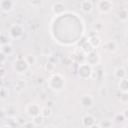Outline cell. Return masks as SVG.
Segmentation results:
<instances>
[{
	"instance_id": "1",
	"label": "cell",
	"mask_w": 128,
	"mask_h": 128,
	"mask_svg": "<svg viewBox=\"0 0 128 128\" xmlns=\"http://www.w3.org/2000/svg\"><path fill=\"white\" fill-rule=\"evenodd\" d=\"M65 85L64 78L60 74H54L49 81V86L54 91H61Z\"/></svg>"
},
{
	"instance_id": "2",
	"label": "cell",
	"mask_w": 128,
	"mask_h": 128,
	"mask_svg": "<svg viewBox=\"0 0 128 128\" xmlns=\"http://www.w3.org/2000/svg\"><path fill=\"white\" fill-rule=\"evenodd\" d=\"M91 74H92V66H90V65L87 64V63H82V64L79 66L78 75H79L81 78H83V79L90 78V77H91Z\"/></svg>"
},
{
	"instance_id": "3",
	"label": "cell",
	"mask_w": 128,
	"mask_h": 128,
	"mask_svg": "<svg viewBox=\"0 0 128 128\" xmlns=\"http://www.w3.org/2000/svg\"><path fill=\"white\" fill-rule=\"evenodd\" d=\"M13 67H14V69H15V71L17 73L22 74V73H25L29 69L30 66L27 64V62L25 61V59L22 58V59H17L14 62V66Z\"/></svg>"
},
{
	"instance_id": "4",
	"label": "cell",
	"mask_w": 128,
	"mask_h": 128,
	"mask_svg": "<svg viewBox=\"0 0 128 128\" xmlns=\"http://www.w3.org/2000/svg\"><path fill=\"white\" fill-rule=\"evenodd\" d=\"M97 7L99 12L101 13H108L113 8V3L109 0H101L97 2Z\"/></svg>"
},
{
	"instance_id": "5",
	"label": "cell",
	"mask_w": 128,
	"mask_h": 128,
	"mask_svg": "<svg viewBox=\"0 0 128 128\" xmlns=\"http://www.w3.org/2000/svg\"><path fill=\"white\" fill-rule=\"evenodd\" d=\"M40 107L38 104L36 103H29L27 106H26V112L29 116L31 117H35L37 115L40 114Z\"/></svg>"
},
{
	"instance_id": "6",
	"label": "cell",
	"mask_w": 128,
	"mask_h": 128,
	"mask_svg": "<svg viewBox=\"0 0 128 128\" xmlns=\"http://www.w3.org/2000/svg\"><path fill=\"white\" fill-rule=\"evenodd\" d=\"M86 60H87V64H89L90 66L92 65H97L99 63V60H100V57H99V54L95 51H92L90 53L87 54V57H86Z\"/></svg>"
},
{
	"instance_id": "7",
	"label": "cell",
	"mask_w": 128,
	"mask_h": 128,
	"mask_svg": "<svg viewBox=\"0 0 128 128\" xmlns=\"http://www.w3.org/2000/svg\"><path fill=\"white\" fill-rule=\"evenodd\" d=\"M10 34L14 38H19L23 34V28L19 24H14L10 29Z\"/></svg>"
},
{
	"instance_id": "8",
	"label": "cell",
	"mask_w": 128,
	"mask_h": 128,
	"mask_svg": "<svg viewBox=\"0 0 128 128\" xmlns=\"http://www.w3.org/2000/svg\"><path fill=\"white\" fill-rule=\"evenodd\" d=\"M14 5H15V2L14 1H11V0H3V1H0V9L3 10L4 12H9V11L13 10Z\"/></svg>"
},
{
	"instance_id": "9",
	"label": "cell",
	"mask_w": 128,
	"mask_h": 128,
	"mask_svg": "<svg viewBox=\"0 0 128 128\" xmlns=\"http://www.w3.org/2000/svg\"><path fill=\"white\" fill-rule=\"evenodd\" d=\"M93 102H94V98L91 95H83L80 98V103L85 108H90L93 105Z\"/></svg>"
},
{
	"instance_id": "10",
	"label": "cell",
	"mask_w": 128,
	"mask_h": 128,
	"mask_svg": "<svg viewBox=\"0 0 128 128\" xmlns=\"http://www.w3.org/2000/svg\"><path fill=\"white\" fill-rule=\"evenodd\" d=\"M80 7H81V10L83 12L90 13L92 11V8H93V3L89 0H84V1L80 2Z\"/></svg>"
},
{
	"instance_id": "11",
	"label": "cell",
	"mask_w": 128,
	"mask_h": 128,
	"mask_svg": "<svg viewBox=\"0 0 128 128\" xmlns=\"http://www.w3.org/2000/svg\"><path fill=\"white\" fill-rule=\"evenodd\" d=\"M52 11L56 15H59V14L63 13L64 12V4H63V2L58 1V2L54 3L53 6H52Z\"/></svg>"
},
{
	"instance_id": "12",
	"label": "cell",
	"mask_w": 128,
	"mask_h": 128,
	"mask_svg": "<svg viewBox=\"0 0 128 128\" xmlns=\"http://www.w3.org/2000/svg\"><path fill=\"white\" fill-rule=\"evenodd\" d=\"M103 49H104L105 51L110 52V53L115 52V51L117 50V44H116L115 41H108V42H106V43L103 45Z\"/></svg>"
},
{
	"instance_id": "13",
	"label": "cell",
	"mask_w": 128,
	"mask_h": 128,
	"mask_svg": "<svg viewBox=\"0 0 128 128\" xmlns=\"http://www.w3.org/2000/svg\"><path fill=\"white\" fill-rule=\"evenodd\" d=\"M82 123H83V125L85 126V127H90V126H92L93 124H95V118L92 116V115H90V114H88V115H85L83 118H82Z\"/></svg>"
},
{
	"instance_id": "14",
	"label": "cell",
	"mask_w": 128,
	"mask_h": 128,
	"mask_svg": "<svg viewBox=\"0 0 128 128\" xmlns=\"http://www.w3.org/2000/svg\"><path fill=\"white\" fill-rule=\"evenodd\" d=\"M88 42H89V44H90V45L93 47V49H94V48H97V47L100 45L101 40H100V38H99L98 36L95 35V36H90Z\"/></svg>"
},
{
	"instance_id": "15",
	"label": "cell",
	"mask_w": 128,
	"mask_h": 128,
	"mask_svg": "<svg viewBox=\"0 0 128 128\" xmlns=\"http://www.w3.org/2000/svg\"><path fill=\"white\" fill-rule=\"evenodd\" d=\"M114 76H115L116 78L120 79V80L126 78V70H125V68H123V67L117 68V69L115 70V72H114Z\"/></svg>"
},
{
	"instance_id": "16",
	"label": "cell",
	"mask_w": 128,
	"mask_h": 128,
	"mask_svg": "<svg viewBox=\"0 0 128 128\" xmlns=\"http://www.w3.org/2000/svg\"><path fill=\"white\" fill-rule=\"evenodd\" d=\"M52 114V110L50 107L48 106H45V107H42L41 110H40V115L43 117V118H49Z\"/></svg>"
},
{
	"instance_id": "17",
	"label": "cell",
	"mask_w": 128,
	"mask_h": 128,
	"mask_svg": "<svg viewBox=\"0 0 128 128\" xmlns=\"http://www.w3.org/2000/svg\"><path fill=\"white\" fill-rule=\"evenodd\" d=\"M119 88L121 89L122 92H127L128 90V81H127V78H124V79H121L120 82H119Z\"/></svg>"
},
{
	"instance_id": "18",
	"label": "cell",
	"mask_w": 128,
	"mask_h": 128,
	"mask_svg": "<svg viewBox=\"0 0 128 128\" xmlns=\"http://www.w3.org/2000/svg\"><path fill=\"white\" fill-rule=\"evenodd\" d=\"M32 122L34 123V125H35V126H40V125H42V124H43V122H44V118L39 114V115H37V116L33 117Z\"/></svg>"
},
{
	"instance_id": "19",
	"label": "cell",
	"mask_w": 128,
	"mask_h": 128,
	"mask_svg": "<svg viewBox=\"0 0 128 128\" xmlns=\"http://www.w3.org/2000/svg\"><path fill=\"white\" fill-rule=\"evenodd\" d=\"M98 125H99L100 128H111L112 127V121L109 120V119H104Z\"/></svg>"
},
{
	"instance_id": "20",
	"label": "cell",
	"mask_w": 128,
	"mask_h": 128,
	"mask_svg": "<svg viewBox=\"0 0 128 128\" xmlns=\"http://www.w3.org/2000/svg\"><path fill=\"white\" fill-rule=\"evenodd\" d=\"M25 61L27 62V64L29 65V66H31V65H34L35 63H36V57L34 56V55H31V54H29V55H27L25 58Z\"/></svg>"
},
{
	"instance_id": "21",
	"label": "cell",
	"mask_w": 128,
	"mask_h": 128,
	"mask_svg": "<svg viewBox=\"0 0 128 128\" xmlns=\"http://www.w3.org/2000/svg\"><path fill=\"white\" fill-rule=\"evenodd\" d=\"M127 16H128L127 10H126V9H120V11L118 12V17L120 18V20L126 21V20H127Z\"/></svg>"
},
{
	"instance_id": "22",
	"label": "cell",
	"mask_w": 128,
	"mask_h": 128,
	"mask_svg": "<svg viewBox=\"0 0 128 128\" xmlns=\"http://www.w3.org/2000/svg\"><path fill=\"white\" fill-rule=\"evenodd\" d=\"M8 94H9L8 89H6V88H0V99L5 100L8 97Z\"/></svg>"
},
{
	"instance_id": "23",
	"label": "cell",
	"mask_w": 128,
	"mask_h": 128,
	"mask_svg": "<svg viewBox=\"0 0 128 128\" xmlns=\"http://www.w3.org/2000/svg\"><path fill=\"white\" fill-rule=\"evenodd\" d=\"M45 70L47 72H50V73L53 72L55 70V64H53L52 62H47L45 64Z\"/></svg>"
},
{
	"instance_id": "24",
	"label": "cell",
	"mask_w": 128,
	"mask_h": 128,
	"mask_svg": "<svg viewBox=\"0 0 128 128\" xmlns=\"http://www.w3.org/2000/svg\"><path fill=\"white\" fill-rule=\"evenodd\" d=\"M82 48H83V51H84V52H86L87 54H88V53H90V52H92V51H94L93 47L89 44V42H86V43L83 45V47H82Z\"/></svg>"
},
{
	"instance_id": "25",
	"label": "cell",
	"mask_w": 128,
	"mask_h": 128,
	"mask_svg": "<svg viewBox=\"0 0 128 128\" xmlns=\"http://www.w3.org/2000/svg\"><path fill=\"white\" fill-rule=\"evenodd\" d=\"M2 52H3V54H10L12 52V47L10 45H5L2 48Z\"/></svg>"
},
{
	"instance_id": "26",
	"label": "cell",
	"mask_w": 128,
	"mask_h": 128,
	"mask_svg": "<svg viewBox=\"0 0 128 128\" xmlns=\"http://www.w3.org/2000/svg\"><path fill=\"white\" fill-rule=\"evenodd\" d=\"M119 100H120L122 103H127V101H128V95H127V92H122L121 96L119 97Z\"/></svg>"
},
{
	"instance_id": "27",
	"label": "cell",
	"mask_w": 128,
	"mask_h": 128,
	"mask_svg": "<svg viewBox=\"0 0 128 128\" xmlns=\"http://www.w3.org/2000/svg\"><path fill=\"white\" fill-rule=\"evenodd\" d=\"M115 120L118 122V123H123L126 119L124 118V116L122 115V114H118V115H116V117H115Z\"/></svg>"
},
{
	"instance_id": "28",
	"label": "cell",
	"mask_w": 128,
	"mask_h": 128,
	"mask_svg": "<svg viewBox=\"0 0 128 128\" xmlns=\"http://www.w3.org/2000/svg\"><path fill=\"white\" fill-rule=\"evenodd\" d=\"M23 128H35V125H34V123L32 121H28V122L24 123Z\"/></svg>"
},
{
	"instance_id": "29",
	"label": "cell",
	"mask_w": 128,
	"mask_h": 128,
	"mask_svg": "<svg viewBox=\"0 0 128 128\" xmlns=\"http://www.w3.org/2000/svg\"><path fill=\"white\" fill-rule=\"evenodd\" d=\"M6 75V72H5V69L0 67V78H3L4 76Z\"/></svg>"
},
{
	"instance_id": "30",
	"label": "cell",
	"mask_w": 128,
	"mask_h": 128,
	"mask_svg": "<svg viewBox=\"0 0 128 128\" xmlns=\"http://www.w3.org/2000/svg\"><path fill=\"white\" fill-rule=\"evenodd\" d=\"M16 121H17V122H18L19 124H21L22 126H23V125H24V123L26 122V121H23V118H21V117H19V118H18V119H17Z\"/></svg>"
},
{
	"instance_id": "31",
	"label": "cell",
	"mask_w": 128,
	"mask_h": 128,
	"mask_svg": "<svg viewBox=\"0 0 128 128\" xmlns=\"http://www.w3.org/2000/svg\"><path fill=\"white\" fill-rule=\"evenodd\" d=\"M127 112H128V109H125V110H124V112L122 113V115L124 116V118H125V119H127V118H128V115H127Z\"/></svg>"
},
{
	"instance_id": "32",
	"label": "cell",
	"mask_w": 128,
	"mask_h": 128,
	"mask_svg": "<svg viewBox=\"0 0 128 128\" xmlns=\"http://www.w3.org/2000/svg\"><path fill=\"white\" fill-rule=\"evenodd\" d=\"M5 112H4V110L3 109H0V118H3L4 116H5Z\"/></svg>"
},
{
	"instance_id": "33",
	"label": "cell",
	"mask_w": 128,
	"mask_h": 128,
	"mask_svg": "<svg viewBox=\"0 0 128 128\" xmlns=\"http://www.w3.org/2000/svg\"><path fill=\"white\" fill-rule=\"evenodd\" d=\"M89 128H100V127H99V125H98V124H96V123H95V124H93L92 126H90Z\"/></svg>"
},
{
	"instance_id": "34",
	"label": "cell",
	"mask_w": 128,
	"mask_h": 128,
	"mask_svg": "<svg viewBox=\"0 0 128 128\" xmlns=\"http://www.w3.org/2000/svg\"><path fill=\"white\" fill-rule=\"evenodd\" d=\"M46 128H57L56 126H54V125H49V126H47Z\"/></svg>"
},
{
	"instance_id": "35",
	"label": "cell",
	"mask_w": 128,
	"mask_h": 128,
	"mask_svg": "<svg viewBox=\"0 0 128 128\" xmlns=\"http://www.w3.org/2000/svg\"><path fill=\"white\" fill-rule=\"evenodd\" d=\"M1 128H11V127H10L9 125H4V126H2Z\"/></svg>"
}]
</instances>
